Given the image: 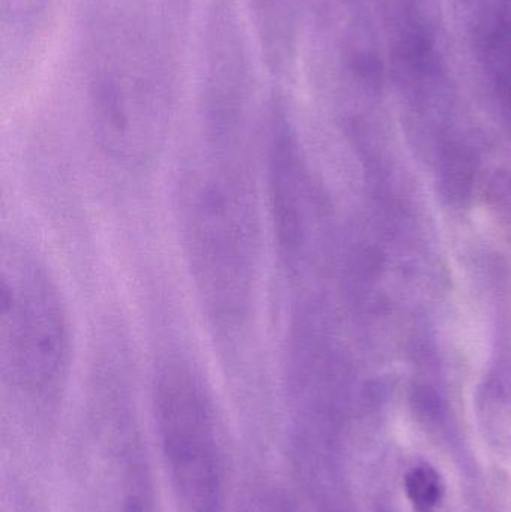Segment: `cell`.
Instances as JSON below:
<instances>
[{
    "mask_svg": "<svg viewBox=\"0 0 511 512\" xmlns=\"http://www.w3.org/2000/svg\"><path fill=\"white\" fill-rule=\"evenodd\" d=\"M245 137L204 129L203 150L186 170L180 194L192 277L213 327L227 339L251 318L260 261L257 194Z\"/></svg>",
    "mask_w": 511,
    "mask_h": 512,
    "instance_id": "6da1fadb",
    "label": "cell"
},
{
    "mask_svg": "<svg viewBox=\"0 0 511 512\" xmlns=\"http://www.w3.org/2000/svg\"><path fill=\"white\" fill-rule=\"evenodd\" d=\"M87 92L102 149L126 168L152 161L174 102L170 32L155 6L110 0L87 26Z\"/></svg>",
    "mask_w": 511,
    "mask_h": 512,
    "instance_id": "7a4b0ae2",
    "label": "cell"
},
{
    "mask_svg": "<svg viewBox=\"0 0 511 512\" xmlns=\"http://www.w3.org/2000/svg\"><path fill=\"white\" fill-rule=\"evenodd\" d=\"M0 363L15 421L44 447L68 390L71 325L47 265L21 243L3 246Z\"/></svg>",
    "mask_w": 511,
    "mask_h": 512,
    "instance_id": "3957f363",
    "label": "cell"
},
{
    "mask_svg": "<svg viewBox=\"0 0 511 512\" xmlns=\"http://www.w3.org/2000/svg\"><path fill=\"white\" fill-rule=\"evenodd\" d=\"M159 457L180 512H236L224 421L203 375L168 358L153 384Z\"/></svg>",
    "mask_w": 511,
    "mask_h": 512,
    "instance_id": "277c9868",
    "label": "cell"
},
{
    "mask_svg": "<svg viewBox=\"0 0 511 512\" xmlns=\"http://www.w3.org/2000/svg\"><path fill=\"white\" fill-rule=\"evenodd\" d=\"M125 370L110 366L96 378L74 448L78 512H159L150 451Z\"/></svg>",
    "mask_w": 511,
    "mask_h": 512,
    "instance_id": "5b68a950",
    "label": "cell"
},
{
    "mask_svg": "<svg viewBox=\"0 0 511 512\" xmlns=\"http://www.w3.org/2000/svg\"><path fill=\"white\" fill-rule=\"evenodd\" d=\"M255 36L270 71L282 72L293 59L302 0H245Z\"/></svg>",
    "mask_w": 511,
    "mask_h": 512,
    "instance_id": "8992f818",
    "label": "cell"
},
{
    "mask_svg": "<svg viewBox=\"0 0 511 512\" xmlns=\"http://www.w3.org/2000/svg\"><path fill=\"white\" fill-rule=\"evenodd\" d=\"M476 414L489 447L511 456V361L500 358L477 390Z\"/></svg>",
    "mask_w": 511,
    "mask_h": 512,
    "instance_id": "52a82bcc",
    "label": "cell"
},
{
    "mask_svg": "<svg viewBox=\"0 0 511 512\" xmlns=\"http://www.w3.org/2000/svg\"><path fill=\"white\" fill-rule=\"evenodd\" d=\"M476 161L470 150L450 146L444 150L438 168V183L443 197L456 206H464L473 195Z\"/></svg>",
    "mask_w": 511,
    "mask_h": 512,
    "instance_id": "ba28073f",
    "label": "cell"
},
{
    "mask_svg": "<svg viewBox=\"0 0 511 512\" xmlns=\"http://www.w3.org/2000/svg\"><path fill=\"white\" fill-rule=\"evenodd\" d=\"M53 0H0V20L5 36L30 39L47 17Z\"/></svg>",
    "mask_w": 511,
    "mask_h": 512,
    "instance_id": "9c48e42d",
    "label": "cell"
},
{
    "mask_svg": "<svg viewBox=\"0 0 511 512\" xmlns=\"http://www.w3.org/2000/svg\"><path fill=\"white\" fill-rule=\"evenodd\" d=\"M236 512H297L281 484L266 477H254L240 490Z\"/></svg>",
    "mask_w": 511,
    "mask_h": 512,
    "instance_id": "30bf717a",
    "label": "cell"
},
{
    "mask_svg": "<svg viewBox=\"0 0 511 512\" xmlns=\"http://www.w3.org/2000/svg\"><path fill=\"white\" fill-rule=\"evenodd\" d=\"M405 493L416 512H437L444 499L440 472L428 463H419L404 478Z\"/></svg>",
    "mask_w": 511,
    "mask_h": 512,
    "instance_id": "8fae6325",
    "label": "cell"
},
{
    "mask_svg": "<svg viewBox=\"0 0 511 512\" xmlns=\"http://www.w3.org/2000/svg\"><path fill=\"white\" fill-rule=\"evenodd\" d=\"M489 198L511 218V174H497L489 183Z\"/></svg>",
    "mask_w": 511,
    "mask_h": 512,
    "instance_id": "7c38bea8",
    "label": "cell"
}]
</instances>
